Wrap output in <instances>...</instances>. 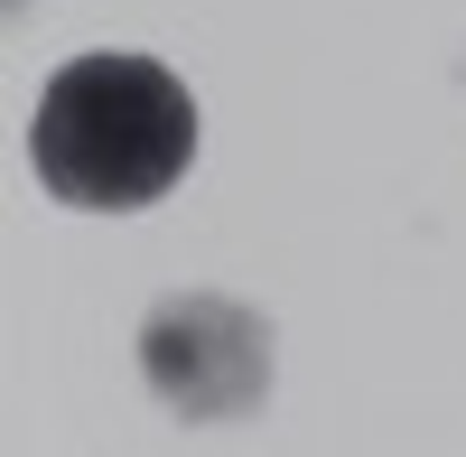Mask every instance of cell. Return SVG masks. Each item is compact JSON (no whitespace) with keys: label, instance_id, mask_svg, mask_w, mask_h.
<instances>
[{"label":"cell","instance_id":"7a4b0ae2","mask_svg":"<svg viewBox=\"0 0 466 457\" xmlns=\"http://www.w3.org/2000/svg\"><path fill=\"white\" fill-rule=\"evenodd\" d=\"M140 364L168 411L233 421V411H261V392H270V327L233 299H168L140 327Z\"/></svg>","mask_w":466,"mask_h":457},{"label":"cell","instance_id":"6da1fadb","mask_svg":"<svg viewBox=\"0 0 466 457\" xmlns=\"http://www.w3.org/2000/svg\"><path fill=\"white\" fill-rule=\"evenodd\" d=\"M28 159L56 206H94V215L159 206L197 159V103L159 56H75L37 94Z\"/></svg>","mask_w":466,"mask_h":457}]
</instances>
